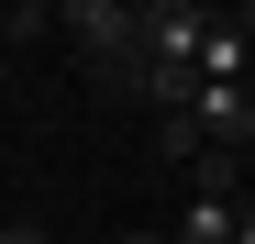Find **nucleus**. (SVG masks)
<instances>
[{
	"label": "nucleus",
	"mask_w": 255,
	"mask_h": 244,
	"mask_svg": "<svg viewBox=\"0 0 255 244\" xmlns=\"http://www.w3.org/2000/svg\"><path fill=\"white\" fill-rule=\"evenodd\" d=\"M56 33H67V56L89 67V78H111L122 56H144V11H133V0H67Z\"/></svg>",
	"instance_id": "1"
},
{
	"label": "nucleus",
	"mask_w": 255,
	"mask_h": 244,
	"mask_svg": "<svg viewBox=\"0 0 255 244\" xmlns=\"http://www.w3.org/2000/svg\"><path fill=\"white\" fill-rule=\"evenodd\" d=\"M133 11H144V56H155V67H200L211 11H189V0H133Z\"/></svg>",
	"instance_id": "2"
},
{
	"label": "nucleus",
	"mask_w": 255,
	"mask_h": 244,
	"mask_svg": "<svg viewBox=\"0 0 255 244\" xmlns=\"http://www.w3.org/2000/svg\"><path fill=\"white\" fill-rule=\"evenodd\" d=\"M189 122H200V144L255 155V100H244V89H200V111H189Z\"/></svg>",
	"instance_id": "3"
},
{
	"label": "nucleus",
	"mask_w": 255,
	"mask_h": 244,
	"mask_svg": "<svg viewBox=\"0 0 255 244\" xmlns=\"http://www.w3.org/2000/svg\"><path fill=\"white\" fill-rule=\"evenodd\" d=\"M244 67H255V45L233 22H211V45H200V89H244Z\"/></svg>",
	"instance_id": "4"
},
{
	"label": "nucleus",
	"mask_w": 255,
	"mask_h": 244,
	"mask_svg": "<svg viewBox=\"0 0 255 244\" xmlns=\"http://www.w3.org/2000/svg\"><path fill=\"white\" fill-rule=\"evenodd\" d=\"M233 222H244V200H189L166 244H233Z\"/></svg>",
	"instance_id": "5"
},
{
	"label": "nucleus",
	"mask_w": 255,
	"mask_h": 244,
	"mask_svg": "<svg viewBox=\"0 0 255 244\" xmlns=\"http://www.w3.org/2000/svg\"><path fill=\"white\" fill-rule=\"evenodd\" d=\"M189 200H244V155L200 144V167H189Z\"/></svg>",
	"instance_id": "6"
},
{
	"label": "nucleus",
	"mask_w": 255,
	"mask_h": 244,
	"mask_svg": "<svg viewBox=\"0 0 255 244\" xmlns=\"http://www.w3.org/2000/svg\"><path fill=\"white\" fill-rule=\"evenodd\" d=\"M0 244H56V233L45 222H0Z\"/></svg>",
	"instance_id": "7"
},
{
	"label": "nucleus",
	"mask_w": 255,
	"mask_h": 244,
	"mask_svg": "<svg viewBox=\"0 0 255 244\" xmlns=\"http://www.w3.org/2000/svg\"><path fill=\"white\" fill-rule=\"evenodd\" d=\"M233 33H244V45H255V0H244V11H233Z\"/></svg>",
	"instance_id": "8"
},
{
	"label": "nucleus",
	"mask_w": 255,
	"mask_h": 244,
	"mask_svg": "<svg viewBox=\"0 0 255 244\" xmlns=\"http://www.w3.org/2000/svg\"><path fill=\"white\" fill-rule=\"evenodd\" d=\"M233 244H255V200H244V222H233Z\"/></svg>",
	"instance_id": "9"
},
{
	"label": "nucleus",
	"mask_w": 255,
	"mask_h": 244,
	"mask_svg": "<svg viewBox=\"0 0 255 244\" xmlns=\"http://www.w3.org/2000/svg\"><path fill=\"white\" fill-rule=\"evenodd\" d=\"M111 244H166V233H111Z\"/></svg>",
	"instance_id": "10"
}]
</instances>
